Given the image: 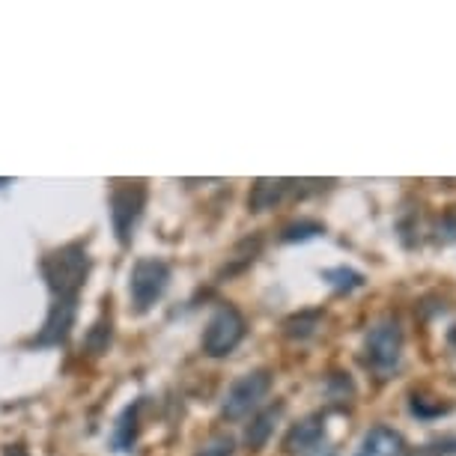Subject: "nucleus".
<instances>
[{
    "instance_id": "obj_1",
    "label": "nucleus",
    "mask_w": 456,
    "mask_h": 456,
    "mask_svg": "<svg viewBox=\"0 0 456 456\" xmlns=\"http://www.w3.org/2000/svg\"><path fill=\"white\" fill-rule=\"evenodd\" d=\"M87 272L90 256L81 242L57 248V251H51L42 260V274H45L48 289L54 292V298H78V289L87 281Z\"/></svg>"
},
{
    "instance_id": "obj_2",
    "label": "nucleus",
    "mask_w": 456,
    "mask_h": 456,
    "mask_svg": "<svg viewBox=\"0 0 456 456\" xmlns=\"http://www.w3.org/2000/svg\"><path fill=\"white\" fill-rule=\"evenodd\" d=\"M403 325L397 316H382L364 338V361L379 376H388L397 370L403 358Z\"/></svg>"
},
{
    "instance_id": "obj_3",
    "label": "nucleus",
    "mask_w": 456,
    "mask_h": 456,
    "mask_svg": "<svg viewBox=\"0 0 456 456\" xmlns=\"http://www.w3.org/2000/svg\"><path fill=\"white\" fill-rule=\"evenodd\" d=\"M272 391V373L269 370H251V373L239 376L233 385L224 394L221 415L227 420H242L245 415L260 406Z\"/></svg>"
},
{
    "instance_id": "obj_4",
    "label": "nucleus",
    "mask_w": 456,
    "mask_h": 456,
    "mask_svg": "<svg viewBox=\"0 0 456 456\" xmlns=\"http://www.w3.org/2000/svg\"><path fill=\"white\" fill-rule=\"evenodd\" d=\"M242 338H245V316L233 305H221L209 316V322H206L203 352L209 358H224L242 343Z\"/></svg>"
},
{
    "instance_id": "obj_5",
    "label": "nucleus",
    "mask_w": 456,
    "mask_h": 456,
    "mask_svg": "<svg viewBox=\"0 0 456 456\" xmlns=\"http://www.w3.org/2000/svg\"><path fill=\"white\" fill-rule=\"evenodd\" d=\"M170 281V269L161 260H137L128 278V296H132L134 311H150L156 301L165 296Z\"/></svg>"
},
{
    "instance_id": "obj_6",
    "label": "nucleus",
    "mask_w": 456,
    "mask_h": 456,
    "mask_svg": "<svg viewBox=\"0 0 456 456\" xmlns=\"http://www.w3.org/2000/svg\"><path fill=\"white\" fill-rule=\"evenodd\" d=\"M143 203H146V188L141 183H123L110 194V221H114L117 239L123 245L132 239V230L137 218H141Z\"/></svg>"
},
{
    "instance_id": "obj_7",
    "label": "nucleus",
    "mask_w": 456,
    "mask_h": 456,
    "mask_svg": "<svg viewBox=\"0 0 456 456\" xmlns=\"http://www.w3.org/2000/svg\"><path fill=\"white\" fill-rule=\"evenodd\" d=\"M72 322H75V298H54V305H51V311H48V320H45V325H42L39 338L33 343H39V346L63 343L69 338Z\"/></svg>"
},
{
    "instance_id": "obj_8",
    "label": "nucleus",
    "mask_w": 456,
    "mask_h": 456,
    "mask_svg": "<svg viewBox=\"0 0 456 456\" xmlns=\"http://www.w3.org/2000/svg\"><path fill=\"white\" fill-rule=\"evenodd\" d=\"M355 456H406V438L385 424L370 427L361 438Z\"/></svg>"
},
{
    "instance_id": "obj_9",
    "label": "nucleus",
    "mask_w": 456,
    "mask_h": 456,
    "mask_svg": "<svg viewBox=\"0 0 456 456\" xmlns=\"http://www.w3.org/2000/svg\"><path fill=\"white\" fill-rule=\"evenodd\" d=\"M322 442V424L320 418H307L301 420V424H296L289 429L287 442H283V447H287L289 453H307L314 451L316 444Z\"/></svg>"
},
{
    "instance_id": "obj_10",
    "label": "nucleus",
    "mask_w": 456,
    "mask_h": 456,
    "mask_svg": "<svg viewBox=\"0 0 456 456\" xmlns=\"http://www.w3.org/2000/svg\"><path fill=\"white\" fill-rule=\"evenodd\" d=\"M287 188H289V183H283V179H260V183H256V185L251 188L248 206H251L254 212L272 209V206L283 197V191H287Z\"/></svg>"
},
{
    "instance_id": "obj_11",
    "label": "nucleus",
    "mask_w": 456,
    "mask_h": 456,
    "mask_svg": "<svg viewBox=\"0 0 456 456\" xmlns=\"http://www.w3.org/2000/svg\"><path fill=\"white\" fill-rule=\"evenodd\" d=\"M281 406H272V409H265V411H260V415L254 418V424L245 429V442H248V447H263L265 442H269V436H272V429H274V420H278V415H281Z\"/></svg>"
},
{
    "instance_id": "obj_12",
    "label": "nucleus",
    "mask_w": 456,
    "mask_h": 456,
    "mask_svg": "<svg viewBox=\"0 0 456 456\" xmlns=\"http://www.w3.org/2000/svg\"><path fill=\"white\" fill-rule=\"evenodd\" d=\"M134 436H137V406H128L123 411V418H119L117 427H114V444H117V451H132Z\"/></svg>"
},
{
    "instance_id": "obj_13",
    "label": "nucleus",
    "mask_w": 456,
    "mask_h": 456,
    "mask_svg": "<svg viewBox=\"0 0 456 456\" xmlns=\"http://www.w3.org/2000/svg\"><path fill=\"white\" fill-rule=\"evenodd\" d=\"M322 278L329 281L334 289H340V292H349V289H355V287L364 283V278H361L355 269H346V265H338V269H325Z\"/></svg>"
},
{
    "instance_id": "obj_14",
    "label": "nucleus",
    "mask_w": 456,
    "mask_h": 456,
    "mask_svg": "<svg viewBox=\"0 0 456 456\" xmlns=\"http://www.w3.org/2000/svg\"><path fill=\"white\" fill-rule=\"evenodd\" d=\"M325 227L320 221H296L289 224V227H283V242H307V239H316L322 236Z\"/></svg>"
},
{
    "instance_id": "obj_15",
    "label": "nucleus",
    "mask_w": 456,
    "mask_h": 456,
    "mask_svg": "<svg viewBox=\"0 0 456 456\" xmlns=\"http://www.w3.org/2000/svg\"><path fill=\"white\" fill-rule=\"evenodd\" d=\"M316 325H320V314H301V316H292V320H287V334L289 338H298V340H305V338H311V334L316 331Z\"/></svg>"
},
{
    "instance_id": "obj_16",
    "label": "nucleus",
    "mask_w": 456,
    "mask_h": 456,
    "mask_svg": "<svg viewBox=\"0 0 456 456\" xmlns=\"http://www.w3.org/2000/svg\"><path fill=\"white\" fill-rule=\"evenodd\" d=\"M236 453V442L230 436H212L209 442H206L197 456H233Z\"/></svg>"
},
{
    "instance_id": "obj_17",
    "label": "nucleus",
    "mask_w": 456,
    "mask_h": 456,
    "mask_svg": "<svg viewBox=\"0 0 456 456\" xmlns=\"http://www.w3.org/2000/svg\"><path fill=\"white\" fill-rule=\"evenodd\" d=\"M108 340H110V322H105V320H102V322H96V325H93V331H90V349L93 352H102V349H105L108 346Z\"/></svg>"
},
{
    "instance_id": "obj_18",
    "label": "nucleus",
    "mask_w": 456,
    "mask_h": 456,
    "mask_svg": "<svg viewBox=\"0 0 456 456\" xmlns=\"http://www.w3.org/2000/svg\"><path fill=\"white\" fill-rule=\"evenodd\" d=\"M438 239H442V242H456V206L444 215L442 224H438Z\"/></svg>"
},
{
    "instance_id": "obj_19",
    "label": "nucleus",
    "mask_w": 456,
    "mask_h": 456,
    "mask_svg": "<svg viewBox=\"0 0 456 456\" xmlns=\"http://www.w3.org/2000/svg\"><path fill=\"white\" fill-rule=\"evenodd\" d=\"M4 456H30V453H28V447H24V444H10L4 451Z\"/></svg>"
},
{
    "instance_id": "obj_20",
    "label": "nucleus",
    "mask_w": 456,
    "mask_h": 456,
    "mask_svg": "<svg viewBox=\"0 0 456 456\" xmlns=\"http://www.w3.org/2000/svg\"><path fill=\"white\" fill-rule=\"evenodd\" d=\"M451 346H453V352H456V325L451 329Z\"/></svg>"
},
{
    "instance_id": "obj_21",
    "label": "nucleus",
    "mask_w": 456,
    "mask_h": 456,
    "mask_svg": "<svg viewBox=\"0 0 456 456\" xmlns=\"http://www.w3.org/2000/svg\"><path fill=\"white\" fill-rule=\"evenodd\" d=\"M438 456H456V447H447V451H442Z\"/></svg>"
}]
</instances>
